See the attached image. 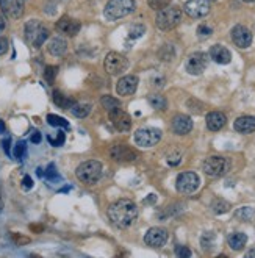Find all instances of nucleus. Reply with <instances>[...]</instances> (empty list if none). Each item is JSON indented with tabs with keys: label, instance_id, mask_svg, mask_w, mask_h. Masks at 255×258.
Segmentation results:
<instances>
[{
	"label": "nucleus",
	"instance_id": "4c0bfd02",
	"mask_svg": "<svg viewBox=\"0 0 255 258\" xmlns=\"http://www.w3.org/2000/svg\"><path fill=\"white\" fill-rule=\"evenodd\" d=\"M176 255L180 257V258H188V257H191V251L186 246H177L176 247Z\"/></svg>",
	"mask_w": 255,
	"mask_h": 258
},
{
	"label": "nucleus",
	"instance_id": "423d86ee",
	"mask_svg": "<svg viewBox=\"0 0 255 258\" xmlns=\"http://www.w3.org/2000/svg\"><path fill=\"white\" fill-rule=\"evenodd\" d=\"M229 169H230V161L219 155L208 156L204 161V172L208 177H213V179L222 177L229 172Z\"/></svg>",
	"mask_w": 255,
	"mask_h": 258
},
{
	"label": "nucleus",
	"instance_id": "aec40b11",
	"mask_svg": "<svg viewBox=\"0 0 255 258\" xmlns=\"http://www.w3.org/2000/svg\"><path fill=\"white\" fill-rule=\"evenodd\" d=\"M205 122H207V128H208V130L218 132V130H221V128L227 124V117L221 111H212V113L207 114Z\"/></svg>",
	"mask_w": 255,
	"mask_h": 258
},
{
	"label": "nucleus",
	"instance_id": "de8ad7c7",
	"mask_svg": "<svg viewBox=\"0 0 255 258\" xmlns=\"http://www.w3.org/2000/svg\"><path fill=\"white\" fill-rule=\"evenodd\" d=\"M5 27H6V21H5L3 14L0 13V32H2V30H5Z\"/></svg>",
	"mask_w": 255,
	"mask_h": 258
},
{
	"label": "nucleus",
	"instance_id": "4be33fe9",
	"mask_svg": "<svg viewBox=\"0 0 255 258\" xmlns=\"http://www.w3.org/2000/svg\"><path fill=\"white\" fill-rule=\"evenodd\" d=\"M235 130L240 133H252L255 132V117L254 116H241L233 124Z\"/></svg>",
	"mask_w": 255,
	"mask_h": 258
},
{
	"label": "nucleus",
	"instance_id": "f257e3e1",
	"mask_svg": "<svg viewBox=\"0 0 255 258\" xmlns=\"http://www.w3.org/2000/svg\"><path fill=\"white\" fill-rule=\"evenodd\" d=\"M136 218H138V207L133 200L119 199L108 207V219L119 228L130 227Z\"/></svg>",
	"mask_w": 255,
	"mask_h": 258
},
{
	"label": "nucleus",
	"instance_id": "c03bdc74",
	"mask_svg": "<svg viewBox=\"0 0 255 258\" xmlns=\"http://www.w3.org/2000/svg\"><path fill=\"white\" fill-rule=\"evenodd\" d=\"M8 52V39L0 36V55H5Z\"/></svg>",
	"mask_w": 255,
	"mask_h": 258
},
{
	"label": "nucleus",
	"instance_id": "c85d7f7f",
	"mask_svg": "<svg viewBox=\"0 0 255 258\" xmlns=\"http://www.w3.org/2000/svg\"><path fill=\"white\" fill-rule=\"evenodd\" d=\"M230 210V204L225 202L224 199H215L212 202V211L215 215H224Z\"/></svg>",
	"mask_w": 255,
	"mask_h": 258
},
{
	"label": "nucleus",
	"instance_id": "864d4df0",
	"mask_svg": "<svg viewBox=\"0 0 255 258\" xmlns=\"http://www.w3.org/2000/svg\"><path fill=\"white\" fill-rule=\"evenodd\" d=\"M243 2H246V3H255V0H243Z\"/></svg>",
	"mask_w": 255,
	"mask_h": 258
},
{
	"label": "nucleus",
	"instance_id": "e433bc0d",
	"mask_svg": "<svg viewBox=\"0 0 255 258\" xmlns=\"http://www.w3.org/2000/svg\"><path fill=\"white\" fill-rule=\"evenodd\" d=\"M147 3L152 10L158 11V10H163V8H166L171 3V0H147Z\"/></svg>",
	"mask_w": 255,
	"mask_h": 258
},
{
	"label": "nucleus",
	"instance_id": "cd10ccee",
	"mask_svg": "<svg viewBox=\"0 0 255 258\" xmlns=\"http://www.w3.org/2000/svg\"><path fill=\"white\" fill-rule=\"evenodd\" d=\"M149 104L152 108H155L158 110V111H165V110L168 108V102H166V99L160 96V94H152L149 96Z\"/></svg>",
	"mask_w": 255,
	"mask_h": 258
},
{
	"label": "nucleus",
	"instance_id": "ddd939ff",
	"mask_svg": "<svg viewBox=\"0 0 255 258\" xmlns=\"http://www.w3.org/2000/svg\"><path fill=\"white\" fill-rule=\"evenodd\" d=\"M232 41L236 47L240 49H248L252 44V33L248 27L244 25H235L232 29Z\"/></svg>",
	"mask_w": 255,
	"mask_h": 258
},
{
	"label": "nucleus",
	"instance_id": "5fc2aeb1",
	"mask_svg": "<svg viewBox=\"0 0 255 258\" xmlns=\"http://www.w3.org/2000/svg\"><path fill=\"white\" fill-rule=\"evenodd\" d=\"M2 208H3V205H2V197H0V211H2Z\"/></svg>",
	"mask_w": 255,
	"mask_h": 258
},
{
	"label": "nucleus",
	"instance_id": "9d476101",
	"mask_svg": "<svg viewBox=\"0 0 255 258\" xmlns=\"http://www.w3.org/2000/svg\"><path fill=\"white\" fill-rule=\"evenodd\" d=\"M207 64H208V57L204 52H196V53H191L188 60H186V72L191 74V75H200L205 69H207Z\"/></svg>",
	"mask_w": 255,
	"mask_h": 258
},
{
	"label": "nucleus",
	"instance_id": "f3484780",
	"mask_svg": "<svg viewBox=\"0 0 255 258\" xmlns=\"http://www.w3.org/2000/svg\"><path fill=\"white\" fill-rule=\"evenodd\" d=\"M172 132H174L176 135H188L191 130H193V119H191L189 116L186 114H177L174 119H172Z\"/></svg>",
	"mask_w": 255,
	"mask_h": 258
},
{
	"label": "nucleus",
	"instance_id": "f8f14e48",
	"mask_svg": "<svg viewBox=\"0 0 255 258\" xmlns=\"http://www.w3.org/2000/svg\"><path fill=\"white\" fill-rule=\"evenodd\" d=\"M168 241V230L163 227H152L144 235V243L149 247H161Z\"/></svg>",
	"mask_w": 255,
	"mask_h": 258
},
{
	"label": "nucleus",
	"instance_id": "37998d69",
	"mask_svg": "<svg viewBox=\"0 0 255 258\" xmlns=\"http://www.w3.org/2000/svg\"><path fill=\"white\" fill-rule=\"evenodd\" d=\"M45 177L50 179V180L58 179V177H57V172H55V166H53V164H50L49 168H47V171H45Z\"/></svg>",
	"mask_w": 255,
	"mask_h": 258
},
{
	"label": "nucleus",
	"instance_id": "6e6d98bb",
	"mask_svg": "<svg viewBox=\"0 0 255 258\" xmlns=\"http://www.w3.org/2000/svg\"><path fill=\"white\" fill-rule=\"evenodd\" d=\"M208 2H216V0H208Z\"/></svg>",
	"mask_w": 255,
	"mask_h": 258
},
{
	"label": "nucleus",
	"instance_id": "9b49d317",
	"mask_svg": "<svg viewBox=\"0 0 255 258\" xmlns=\"http://www.w3.org/2000/svg\"><path fill=\"white\" fill-rule=\"evenodd\" d=\"M183 11L193 19H200L210 13V2L208 0H188L183 5Z\"/></svg>",
	"mask_w": 255,
	"mask_h": 258
},
{
	"label": "nucleus",
	"instance_id": "603ef678",
	"mask_svg": "<svg viewBox=\"0 0 255 258\" xmlns=\"http://www.w3.org/2000/svg\"><path fill=\"white\" fill-rule=\"evenodd\" d=\"M5 132V124H3V121H0V133H3Z\"/></svg>",
	"mask_w": 255,
	"mask_h": 258
},
{
	"label": "nucleus",
	"instance_id": "5701e85b",
	"mask_svg": "<svg viewBox=\"0 0 255 258\" xmlns=\"http://www.w3.org/2000/svg\"><path fill=\"white\" fill-rule=\"evenodd\" d=\"M5 13L10 14L13 19H19L24 14V0H6Z\"/></svg>",
	"mask_w": 255,
	"mask_h": 258
},
{
	"label": "nucleus",
	"instance_id": "bb28decb",
	"mask_svg": "<svg viewBox=\"0 0 255 258\" xmlns=\"http://www.w3.org/2000/svg\"><path fill=\"white\" fill-rule=\"evenodd\" d=\"M215 243H216V235L215 232H205L202 236H200V246L205 252H210L212 249L215 247Z\"/></svg>",
	"mask_w": 255,
	"mask_h": 258
},
{
	"label": "nucleus",
	"instance_id": "393cba45",
	"mask_svg": "<svg viewBox=\"0 0 255 258\" xmlns=\"http://www.w3.org/2000/svg\"><path fill=\"white\" fill-rule=\"evenodd\" d=\"M227 241H229V246L233 251H241V249H244L246 243H248V236L241 232H236V233H232Z\"/></svg>",
	"mask_w": 255,
	"mask_h": 258
},
{
	"label": "nucleus",
	"instance_id": "2eb2a0df",
	"mask_svg": "<svg viewBox=\"0 0 255 258\" xmlns=\"http://www.w3.org/2000/svg\"><path fill=\"white\" fill-rule=\"evenodd\" d=\"M110 155L111 158L116 160V161H122V163H129V161H135L136 158H138V153H136V150H133L130 146L127 144H116L111 147L110 150Z\"/></svg>",
	"mask_w": 255,
	"mask_h": 258
},
{
	"label": "nucleus",
	"instance_id": "6e6552de",
	"mask_svg": "<svg viewBox=\"0 0 255 258\" xmlns=\"http://www.w3.org/2000/svg\"><path fill=\"white\" fill-rule=\"evenodd\" d=\"M104 68L110 75H119V74L125 72L127 68H129V60H127L122 53L110 52V53H107V57H105Z\"/></svg>",
	"mask_w": 255,
	"mask_h": 258
},
{
	"label": "nucleus",
	"instance_id": "a211bd4d",
	"mask_svg": "<svg viewBox=\"0 0 255 258\" xmlns=\"http://www.w3.org/2000/svg\"><path fill=\"white\" fill-rule=\"evenodd\" d=\"M80 22L72 19V17H61V19L57 22V30L63 35H68V36H75L80 32Z\"/></svg>",
	"mask_w": 255,
	"mask_h": 258
},
{
	"label": "nucleus",
	"instance_id": "a878e982",
	"mask_svg": "<svg viewBox=\"0 0 255 258\" xmlns=\"http://www.w3.org/2000/svg\"><path fill=\"white\" fill-rule=\"evenodd\" d=\"M53 102L60 108H65V110H71V107L74 105V100L71 97H66L61 91H53Z\"/></svg>",
	"mask_w": 255,
	"mask_h": 258
},
{
	"label": "nucleus",
	"instance_id": "a19ab883",
	"mask_svg": "<svg viewBox=\"0 0 255 258\" xmlns=\"http://www.w3.org/2000/svg\"><path fill=\"white\" fill-rule=\"evenodd\" d=\"M25 153V143H17L16 147H14V156L17 160H21Z\"/></svg>",
	"mask_w": 255,
	"mask_h": 258
},
{
	"label": "nucleus",
	"instance_id": "c9c22d12",
	"mask_svg": "<svg viewBox=\"0 0 255 258\" xmlns=\"http://www.w3.org/2000/svg\"><path fill=\"white\" fill-rule=\"evenodd\" d=\"M212 33H213V29H212L210 25H207V24H200V25L197 27V35H199V38H202V39L210 38Z\"/></svg>",
	"mask_w": 255,
	"mask_h": 258
},
{
	"label": "nucleus",
	"instance_id": "473e14b6",
	"mask_svg": "<svg viewBox=\"0 0 255 258\" xmlns=\"http://www.w3.org/2000/svg\"><path fill=\"white\" fill-rule=\"evenodd\" d=\"M146 33V27L143 24H135L129 29V38L130 39H138Z\"/></svg>",
	"mask_w": 255,
	"mask_h": 258
},
{
	"label": "nucleus",
	"instance_id": "49530a36",
	"mask_svg": "<svg viewBox=\"0 0 255 258\" xmlns=\"http://www.w3.org/2000/svg\"><path fill=\"white\" fill-rule=\"evenodd\" d=\"M32 143H35V144L41 143V135H39V132H35V133L32 135Z\"/></svg>",
	"mask_w": 255,
	"mask_h": 258
},
{
	"label": "nucleus",
	"instance_id": "3c124183",
	"mask_svg": "<svg viewBox=\"0 0 255 258\" xmlns=\"http://www.w3.org/2000/svg\"><path fill=\"white\" fill-rule=\"evenodd\" d=\"M246 257H248V258H252V257H255V249H251L249 252H246Z\"/></svg>",
	"mask_w": 255,
	"mask_h": 258
},
{
	"label": "nucleus",
	"instance_id": "f03ea898",
	"mask_svg": "<svg viewBox=\"0 0 255 258\" xmlns=\"http://www.w3.org/2000/svg\"><path fill=\"white\" fill-rule=\"evenodd\" d=\"M77 179L85 185H96L102 177V164L97 160H88L81 163L75 171Z\"/></svg>",
	"mask_w": 255,
	"mask_h": 258
},
{
	"label": "nucleus",
	"instance_id": "1a4fd4ad",
	"mask_svg": "<svg viewBox=\"0 0 255 258\" xmlns=\"http://www.w3.org/2000/svg\"><path fill=\"white\" fill-rule=\"evenodd\" d=\"M200 185V179L196 172H182L180 176L177 177V182H176V188L179 192L182 194H191V192L197 191Z\"/></svg>",
	"mask_w": 255,
	"mask_h": 258
},
{
	"label": "nucleus",
	"instance_id": "7ed1b4c3",
	"mask_svg": "<svg viewBox=\"0 0 255 258\" xmlns=\"http://www.w3.org/2000/svg\"><path fill=\"white\" fill-rule=\"evenodd\" d=\"M135 8H136L135 0H108L104 14L108 21H117L132 14Z\"/></svg>",
	"mask_w": 255,
	"mask_h": 258
},
{
	"label": "nucleus",
	"instance_id": "20e7f679",
	"mask_svg": "<svg viewBox=\"0 0 255 258\" xmlns=\"http://www.w3.org/2000/svg\"><path fill=\"white\" fill-rule=\"evenodd\" d=\"M182 21V10L179 6H166L163 10H158L157 17H155V24L160 30L168 32L176 29Z\"/></svg>",
	"mask_w": 255,
	"mask_h": 258
},
{
	"label": "nucleus",
	"instance_id": "39448f33",
	"mask_svg": "<svg viewBox=\"0 0 255 258\" xmlns=\"http://www.w3.org/2000/svg\"><path fill=\"white\" fill-rule=\"evenodd\" d=\"M24 32H25L27 41H29L33 47H41V45L45 42V39L49 38V30L36 19L27 22Z\"/></svg>",
	"mask_w": 255,
	"mask_h": 258
},
{
	"label": "nucleus",
	"instance_id": "c756f323",
	"mask_svg": "<svg viewBox=\"0 0 255 258\" xmlns=\"http://www.w3.org/2000/svg\"><path fill=\"white\" fill-rule=\"evenodd\" d=\"M158 57H160L161 61L169 63V61L174 60V57H176V50H174V47H172L171 44H166V45H163V47L160 49Z\"/></svg>",
	"mask_w": 255,
	"mask_h": 258
},
{
	"label": "nucleus",
	"instance_id": "412c9836",
	"mask_svg": "<svg viewBox=\"0 0 255 258\" xmlns=\"http://www.w3.org/2000/svg\"><path fill=\"white\" fill-rule=\"evenodd\" d=\"M47 50L50 55H53V57H63L68 50V42L65 38H61V36H55L53 39H50Z\"/></svg>",
	"mask_w": 255,
	"mask_h": 258
},
{
	"label": "nucleus",
	"instance_id": "dca6fc26",
	"mask_svg": "<svg viewBox=\"0 0 255 258\" xmlns=\"http://www.w3.org/2000/svg\"><path fill=\"white\" fill-rule=\"evenodd\" d=\"M138 77L136 75H125L122 77L116 85V93L119 96H130L138 89Z\"/></svg>",
	"mask_w": 255,
	"mask_h": 258
},
{
	"label": "nucleus",
	"instance_id": "0eeeda50",
	"mask_svg": "<svg viewBox=\"0 0 255 258\" xmlns=\"http://www.w3.org/2000/svg\"><path fill=\"white\" fill-rule=\"evenodd\" d=\"M161 140V132L158 128L153 127H144L140 128V130L135 132V143L138 147H144V149H149V147H153L155 144H158Z\"/></svg>",
	"mask_w": 255,
	"mask_h": 258
},
{
	"label": "nucleus",
	"instance_id": "f704fd0d",
	"mask_svg": "<svg viewBox=\"0 0 255 258\" xmlns=\"http://www.w3.org/2000/svg\"><path fill=\"white\" fill-rule=\"evenodd\" d=\"M57 75H58V68L57 66H47L44 69V78L47 80V83H50V85L55 81Z\"/></svg>",
	"mask_w": 255,
	"mask_h": 258
},
{
	"label": "nucleus",
	"instance_id": "ea45409f",
	"mask_svg": "<svg viewBox=\"0 0 255 258\" xmlns=\"http://www.w3.org/2000/svg\"><path fill=\"white\" fill-rule=\"evenodd\" d=\"M13 241L16 244H19V246H24V244H29L30 243V238H27V236H22L21 233H13Z\"/></svg>",
	"mask_w": 255,
	"mask_h": 258
},
{
	"label": "nucleus",
	"instance_id": "79ce46f5",
	"mask_svg": "<svg viewBox=\"0 0 255 258\" xmlns=\"http://www.w3.org/2000/svg\"><path fill=\"white\" fill-rule=\"evenodd\" d=\"M49 141H50L53 146H61L63 143H65V133H63V132H58L57 140H53V138H49Z\"/></svg>",
	"mask_w": 255,
	"mask_h": 258
},
{
	"label": "nucleus",
	"instance_id": "09e8293b",
	"mask_svg": "<svg viewBox=\"0 0 255 258\" xmlns=\"http://www.w3.org/2000/svg\"><path fill=\"white\" fill-rule=\"evenodd\" d=\"M155 200H157V196L155 194H150V196H147V199L144 200V204H153Z\"/></svg>",
	"mask_w": 255,
	"mask_h": 258
},
{
	"label": "nucleus",
	"instance_id": "8fccbe9b",
	"mask_svg": "<svg viewBox=\"0 0 255 258\" xmlns=\"http://www.w3.org/2000/svg\"><path fill=\"white\" fill-rule=\"evenodd\" d=\"M3 147H5V152H6V153L10 152V140H5V141H3Z\"/></svg>",
	"mask_w": 255,
	"mask_h": 258
},
{
	"label": "nucleus",
	"instance_id": "4468645a",
	"mask_svg": "<svg viewBox=\"0 0 255 258\" xmlns=\"http://www.w3.org/2000/svg\"><path fill=\"white\" fill-rule=\"evenodd\" d=\"M111 122L117 132H129L132 128V117L127 114L122 108H114L111 111H108Z\"/></svg>",
	"mask_w": 255,
	"mask_h": 258
},
{
	"label": "nucleus",
	"instance_id": "b1692460",
	"mask_svg": "<svg viewBox=\"0 0 255 258\" xmlns=\"http://www.w3.org/2000/svg\"><path fill=\"white\" fill-rule=\"evenodd\" d=\"M91 108H93V105L88 104V102H74V105L71 107L69 111L74 114L75 117L83 119V117H86L91 113Z\"/></svg>",
	"mask_w": 255,
	"mask_h": 258
},
{
	"label": "nucleus",
	"instance_id": "7c9ffc66",
	"mask_svg": "<svg viewBox=\"0 0 255 258\" xmlns=\"http://www.w3.org/2000/svg\"><path fill=\"white\" fill-rule=\"evenodd\" d=\"M100 104H102V107L107 110V111H111V110H114V108H121V102L113 96H104L102 99H100Z\"/></svg>",
	"mask_w": 255,
	"mask_h": 258
},
{
	"label": "nucleus",
	"instance_id": "a18cd8bd",
	"mask_svg": "<svg viewBox=\"0 0 255 258\" xmlns=\"http://www.w3.org/2000/svg\"><path fill=\"white\" fill-rule=\"evenodd\" d=\"M22 186H24V189H30V188L33 186V180H32V177L25 176L24 180H22Z\"/></svg>",
	"mask_w": 255,
	"mask_h": 258
},
{
	"label": "nucleus",
	"instance_id": "2f4dec72",
	"mask_svg": "<svg viewBox=\"0 0 255 258\" xmlns=\"http://www.w3.org/2000/svg\"><path fill=\"white\" fill-rule=\"evenodd\" d=\"M235 216L238 219H241V221H244V222H248V221H252L255 218V211L251 207H241V208L236 210Z\"/></svg>",
	"mask_w": 255,
	"mask_h": 258
},
{
	"label": "nucleus",
	"instance_id": "72a5a7b5",
	"mask_svg": "<svg viewBox=\"0 0 255 258\" xmlns=\"http://www.w3.org/2000/svg\"><path fill=\"white\" fill-rule=\"evenodd\" d=\"M47 122L53 127H63V128H69V124L65 117H60V116H55V114H49L47 116Z\"/></svg>",
	"mask_w": 255,
	"mask_h": 258
},
{
	"label": "nucleus",
	"instance_id": "6ab92c4d",
	"mask_svg": "<svg viewBox=\"0 0 255 258\" xmlns=\"http://www.w3.org/2000/svg\"><path fill=\"white\" fill-rule=\"evenodd\" d=\"M210 58L218 63V64H229L232 60V53L230 50L224 47L221 44H215L213 47L210 49Z\"/></svg>",
	"mask_w": 255,
	"mask_h": 258
},
{
	"label": "nucleus",
	"instance_id": "58836bf2",
	"mask_svg": "<svg viewBox=\"0 0 255 258\" xmlns=\"http://www.w3.org/2000/svg\"><path fill=\"white\" fill-rule=\"evenodd\" d=\"M180 161H182V153L180 152H174L172 155L168 156V164L169 166H177V164H180Z\"/></svg>",
	"mask_w": 255,
	"mask_h": 258
}]
</instances>
